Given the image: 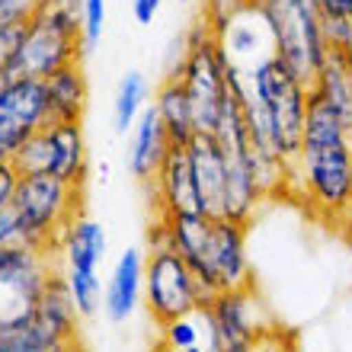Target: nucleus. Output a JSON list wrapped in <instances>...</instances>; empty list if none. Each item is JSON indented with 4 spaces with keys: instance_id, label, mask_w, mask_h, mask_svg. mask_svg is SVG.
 I'll return each mask as SVG.
<instances>
[{
    "instance_id": "obj_28",
    "label": "nucleus",
    "mask_w": 352,
    "mask_h": 352,
    "mask_svg": "<svg viewBox=\"0 0 352 352\" xmlns=\"http://www.w3.org/2000/svg\"><path fill=\"white\" fill-rule=\"evenodd\" d=\"M320 23H352V0H311Z\"/></svg>"
},
{
    "instance_id": "obj_35",
    "label": "nucleus",
    "mask_w": 352,
    "mask_h": 352,
    "mask_svg": "<svg viewBox=\"0 0 352 352\" xmlns=\"http://www.w3.org/2000/svg\"><path fill=\"white\" fill-rule=\"evenodd\" d=\"M151 352H173V349H170V346H164V343H160V340H154V346H151Z\"/></svg>"
},
{
    "instance_id": "obj_3",
    "label": "nucleus",
    "mask_w": 352,
    "mask_h": 352,
    "mask_svg": "<svg viewBox=\"0 0 352 352\" xmlns=\"http://www.w3.org/2000/svg\"><path fill=\"white\" fill-rule=\"evenodd\" d=\"M13 214L19 224V243L52 256L65 228L80 214V186L61 183L48 173H19Z\"/></svg>"
},
{
    "instance_id": "obj_36",
    "label": "nucleus",
    "mask_w": 352,
    "mask_h": 352,
    "mask_svg": "<svg viewBox=\"0 0 352 352\" xmlns=\"http://www.w3.org/2000/svg\"><path fill=\"white\" fill-rule=\"evenodd\" d=\"M179 3H189V0H179Z\"/></svg>"
},
{
    "instance_id": "obj_32",
    "label": "nucleus",
    "mask_w": 352,
    "mask_h": 352,
    "mask_svg": "<svg viewBox=\"0 0 352 352\" xmlns=\"http://www.w3.org/2000/svg\"><path fill=\"white\" fill-rule=\"evenodd\" d=\"M160 7H164V0H131V16L141 26H151L154 16L160 13Z\"/></svg>"
},
{
    "instance_id": "obj_6",
    "label": "nucleus",
    "mask_w": 352,
    "mask_h": 352,
    "mask_svg": "<svg viewBox=\"0 0 352 352\" xmlns=\"http://www.w3.org/2000/svg\"><path fill=\"white\" fill-rule=\"evenodd\" d=\"M263 16L272 32V58L288 74L311 87L327 61V36L311 0H272Z\"/></svg>"
},
{
    "instance_id": "obj_31",
    "label": "nucleus",
    "mask_w": 352,
    "mask_h": 352,
    "mask_svg": "<svg viewBox=\"0 0 352 352\" xmlns=\"http://www.w3.org/2000/svg\"><path fill=\"white\" fill-rule=\"evenodd\" d=\"M23 29H26V26H7V29H0V71L7 67V61L13 58V52H16L19 38H23Z\"/></svg>"
},
{
    "instance_id": "obj_27",
    "label": "nucleus",
    "mask_w": 352,
    "mask_h": 352,
    "mask_svg": "<svg viewBox=\"0 0 352 352\" xmlns=\"http://www.w3.org/2000/svg\"><path fill=\"white\" fill-rule=\"evenodd\" d=\"M38 0H0V29L7 26H26L36 16Z\"/></svg>"
},
{
    "instance_id": "obj_1",
    "label": "nucleus",
    "mask_w": 352,
    "mask_h": 352,
    "mask_svg": "<svg viewBox=\"0 0 352 352\" xmlns=\"http://www.w3.org/2000/svg\"><path fill=\"white\" fill-rule=\"evenodd\" d=\"M288 189L330 221L352 214V131L314 90H307L305 135Z\"/></svg>"
},
{
    "instance_id": "obj_30",
    "label": "nucleus",
    "mask_w": 352,
    "mask_h": 352,
    "mask_svg": "<svg viewBox=\"0 0 352 352\" xmlns=\"http://www.w3.org/2000/svg\"><path fill=\"white\" fill-rule=\"evenodd\" d=\"M0 247H23L19 243V224L13 214V205L0 212Z\"/></svg>"
},
{
    "instance_id": "obj_12",
    "label": "nucleus",
    "mask_w": 352,
    "mask_h": 352,
    "mask_svg": "<svg viewBox=\"0 0 352 352\" xmlns=\"http://www.w3.org/2000/svg\"><path fill=\"white\" fill-rule=\"evenodd\" d=\"M205 311H208V317H212L218 343H221V352L241 349V346L253 343L256 336L266 333L269 327L276 324L253 285L214 295L212 301L205 305Z\"/></svg>"
},
{
    "instance_id": "obj_15",
    "label": "nucleus",
    "mask_w": 352,
    "mask_h": 352,
    "mask_svg": "<svg viewBox=\"0 0 352 352\" xmlns=\"http://www.w3.org/2000/svg\"><path fill=\"white\" fill-rule=\"evenodd\" d=\"M141 301H144V253L138 247H129L112 263L109 278L102 285V314L112 324H125L135 317Z\"/></svg>"
},
{
    "instance_id": "obj_19",
    "label": "nucleus",
    "mask_w": 352,
    "mask_h": 352,
    "mask_svg": "<svg viewBox=\"0 0 352 352\" xmlns=\"http://www.w3.org/2000/svg\"><path fill=\"white\" fill-rule=\"evenodd\" d=\"M48 96V122H84L87 102H90V84L80 61L58 67L55 74L45 77Z\"/></svg>"
},
{
    "instance_id": "obj_20",
    "label": "nucleus",
    "mask_w": 352,
    "mask_h": 352,
    "mask_svg": "<svg viewBox=\"0 0 352 352\" xmlns=\"http://www.w3.org/2000/svg\"><path fill=\"white\" fill-rule=\"evenodd\" d=\"M154 112H157L160 125L167 131L170 144H179L186 148L195 135V122H192V109H189V100H186V90L179 87L173 74H167L154 90V100H151Z\"/></svg>"
},
{
    "instance_id": "obj_5",
    "label": "nucleus",
    "mask_w": 352,
    "mask_h": 352,
    "mask_svg": "<svg viewBox=\"0 0 352 352\" xmlns=\"http://www.w3.org/2000/svg\"><path fill=\"white\" fill-rule=\"evenodd\" d=\"M80 55H84L80 19L36 10V16L23 29V38H19L13 58L0 71V87L10 84V80H23V77L26 80H45L58 67L77 65Z\"/></svg>"
},
{
    "instance_id": "obj_4",
    "label": "nucleus",
    "mask_w": 352,
    "mask_h": 352,
    "mask_svg": "<svg viewBox=\"0 0 352 352\" xmlns=\"http://www.w3.org/2000/svg\"><path fill=\"white\" fill-rule=\"evenodd\" d=\"M170 74L186 90V100H189L195 122V135H214L224 106L228 61H224L221 48L214 42V32L208 29V23L202 16L192 26V32L186 36L183 55H179V61H176Z\"/></svg>"
},
{
    "instance_id": "obj_34",
    "label": "nucleus",
    "mask_w": 352,
    "mask_h": 352,
    "mask_svg": "<svg viewBox=\"0 0 352 352\" xmlns=\"http://www.w3.org/2000/svg\"><path fill=\"white\" fill-rule=\"evenodd\" d=\"M272 0H237V7H250V10H266Z\"/></svg>"
},
{
    "instance_id": "obj_11",
    "label": "nucleus",
    "mask_w": 352,
    "mask_h": 352,
    "mask_svg": "<svg viewBox=\"0 0 352 352\" xmlns=\"http://www.w3.org/2000/svg\"><path fill=\"white\" fill-rule=\"evenodd\" d=\"M48 125L45 80H10L0 87V160H13Z\"/></svg>"
},
{
    "instance_id": "obj_7",
    "label": "nucleus",
    "mask_w": 352,
    "mask_h": 352,
    "mask_svg": "<svg viewBox=\"0 0 352 352\" xmlns=\"http://www.w3.org/2000/svg\"><path fill=\"white\" fill-rule=\"evenodd\" d=\"M106 228L96 218L77 214L74 221L65 228L61 241H58V256L65 263V282L71 288L74 307L80 317H93L102 307V285H100V269L106 263Z\"/></svg>"
},
{
    "instance_id": "obj_2",
    "label": "nucleus",
    "mask_w": 352,
    "mask_h": 352,
    "mask_svg": "<svg viewBox=\"0 0 352 352\" xmlns=\"http://www.w3.org/2000/svg\"><path fill=\"white\" fill-rule=\"evenodd\" d=\"M307 90L311 87L295 80L276 58L243 71V122L260 157L282 160L285 167L295 164L305 135Z\"/></svg>"
},
{
    "instance_id": "obj_17",
    "label": "nucleus",
    "mask_w": 352,
    "mask_h": 352,
    "mask_svg": "<svg viewBox=\"0 0 352 352\" xmlns=\"http://www.w3.org/2000/svg\"><path fill=\"white\" fill-rule=\"evenodd\" d=\"M151 189H154V214L199 212V192H195L189 151L173 144L160 170L154 173V179H151Z\"/></svg>"
},
{
    "instance_id": "obj_33",
    "label": "nucleus",
    "mask_w": 352,
    "mask_h": 352,
    "mask_svg": "<svg viewBox=\"0 0 352 352\" xmlns=\"http://www.w3.org/2000/svg\"><path fill=\"white\" fill-rule=\"evenodd\" d=\"M336 52H343V58H346V61H349V67H352V26H349V32H346L343 45L336 48Z\"/></svg>"
},
{
    "instance_id": "obj_24",
    "label": "nucleus",
    "mask_w": 352,
    "mask_h": 352,
    "mask_svg": "<svg viewBox=\"0 0 352 352\" xmlns=\"http://www.w3.org/2000/svg\"><path fill=\"white\" fill-rule=\"evenodd\" d=\"M42 260H52V256L29 250V247H0V288L29 272L32 266H38Z\"/></svg>"
},
{
    "instance_id": "obj_10",
    "label": "nucleus",
    "mask_w": 352,
    "mask_h": 352,
    "mask_svg": "<svg viewBox=\"0 0 352 352\" xmlns=\"http://www.w3.org/2000/svg\"><path fill=\"white\" fill-rule=\"evenodd\" d=\"M19 173H48L61 183L84 186L90 173L84 122H48L13 157Z\"/></svg>"
},
{
    "instance_id": "obj_13",
    "label": "nucleus",
    "mask_w": 352,
    "mask_h": 352,
    "mask_svg": "<svg viewBox=\"0 0 352 352\" xmlns=\"http://www.w3.org/2000/svg\"><path fill=\"white\" fill-rule=\"evenodd\" d=\"M214 32V42L221 48L224 61L237 71H250L260 61L272 58V32L263 16V10L234 7L221 23L208 26Z\"/></svg>"
},
{
    "instance_id": "obj_21",
    "label": "nucleus",
    "mask_w": 352,
    "mask_h": 352,
    "mask_svg": "<svg viewBox=\"0 0 352 352\" xmlns=\"http://www.w3.org/2000/svg\"><path fill=\"white\" fill-rule=\"evenodd\" d=\"M311 90H314L317 96L340 116V122H343L346 129L352 131V67L343 58V52H336V48L327 52V61H324V67H320L317 80L311 84Z\"/></svg>"
},
{
    "instance_id": "obj_8",
    "label": "nucleus",
    "mask_w": 352,
    "mask_h": 352,
    "mask_svg": "<svg viewBox=\"0 0 352 352\" xmlns=\"http://www.w3.org/2000/svg\"><path fill=\"white\" fill-rule=\"evenodd\" d=\"M247 228L250 224L231 221V218H212L208 237L202 250L189 260V269L195 272L202 292L212 301L221 292L253 285V266L247 253Z\"/></svg>"
},
{
    "instance_id": "obj_37",
    "label": "nucleus",
    "mask_w": 352,
    "mask_h": 352,
    "mask_svg": "<svg viewBox=\"0 0 352 352\" xmlns=\"http://www.w3.org/2000/svg\"><path fill=\"white\" fill-rule=\"evenodd\" d=\"M77 352H80V349H77Z\"/></svg>"
},
{
    "instance_id": "obj_25",
    "label": "nucleus",
    "mask_w": 352,
    "mask_h": 352,
    "mask_svg": "<svg viewBox=\"0 0 352 352\" xmlns=\"http://www.w3.org/2000/svg\"><path fill=\"white\" fill-rule=\"evenodd\" d=\"M106 26V0H80V38L84 52H93Z\"/></svg>"
},
{
    "instance_id": "obj_16",
    "label": "nucleus",
    "mask_w": 352,
    "mask_h": 352,
    "mask_svg": "<svg viewBox=\"0 0 352 352\" xmlns=\"http://www.w3.org/2000/svg\"><path fill=\"white\" fill-rule=\"evenodd\" d=\"M80 320H84V317L77 314L74 298H71V288H67L65 276H61V272H52L45 292L38 298L36 311L29 317V324L36 327L45 340H52V343L77 346V340H80Z\"/></svg>"
},
{
    "instance_id": "obj_9",
    "label": "nucleus",
    "mask_w": 352,
    "mask_h": 352,
    "mask_svg": "<svg viewBox=\"0 0 352 352\" xmlns=\"http://www.w3.org/2000/svg\"><path fill=\"white\" fill-rule=\"evenodd\" d=\"M208 305L195 272L176 250H148L144 253V307L157 327L170 324Z\"/></svg>"
},
{
    "instance_id": "obj_23",
    "label": "nucleus",
    "mask_w": 352,
    "mask_h": 352,
    "mask_svg": "<svg viewBox=\"0 0 352 352\" xmlns=\"http://www.w3.org/2000/svg\"><path fill=\"white\" fill-rule=\"evenodd\" d=\"M77 349L80 346H65L45 340L29 320L23 327H13V330H0V352H77Z\"/></svg>"
},
{
    "instance_id": "obj_14",
    "label": "nucleus",
    "mask_w": 352,
    "mask_h": 352,
    "mask_svg": "<svg viewBox=\"0 0 352 352\" xmlns=\"http://www.w3.org/2000/svg\"><path fill=\"white\" fill-rule=\"evenodd\" d=\"M186 151H189L195 192H199V212L208 218H228V164H224V151L218 138L192 135Z\"/></svg>"
},
{
    "instance_id": "obj_22",
    "label": "nucleus",
    "mask_w": 352,
    "mask_h": 352,
    "mask_svg": "<svg viewBox=\"0 0 352 352\" xmlns=\"http://www.w3.org/2000/svg\"><path fill=\"white\" fill-rule=\"evenodd\" d=\"M148 96H151V87H148V77L141 71H129L119 80L116 102H112V119H116V131L119 135H129L131 125L138 122V116L151 106Z\"/></svg>"
},
{
    "instance_id": "obj_29",
    "label": "nucleus",
    "mask_w": 352,
    "mask_h": 352,
    "mask_svg": "<svg viewBox=\"0 0 352 352\" xmlns=\"http://www.w3.org/2000/svg\"><path fill=\"white\" fill-rule=\"evenodd\" d=\"M16 183H19V170L13 160H0V212L13 205L16 195Z\"/></svg>"
},
{
    "instance_id": "obj_26",
    "label": "nucleus",
    "mask_w": 352,
    "mask_h": 352,
    "mask_svg": "<svg viewBox=\"0 0 352 352\" xmlns=\"http://www.w3.org/2000/svg\"><path fill=\"white\" fill-rule=\"evenodd\" d=\"M228 352H295V340L278 324H272L266 333H260L253 343L241 346V349H228Z\"/></svg>"
},
{
    "instance_id": "obj_18",
    "label": "nucleus",
    "mask_w": 352,
    "mask_h": 352,
    "mask_svg": "<svg viewBox=\"0 0 352 352\" xmlns=\"http://www.w3.org/2000/svg\"><path fill=\"white\" fill-rule=\"evenodd\" d=\"M170 148L173 144H170L167 131L160 125L157 112H154V106H148L129 131V154H125L129 173L138 183H151L154 173L160 170V164H164V157L170 154Z\"/></svg>"
}]
</instances>
